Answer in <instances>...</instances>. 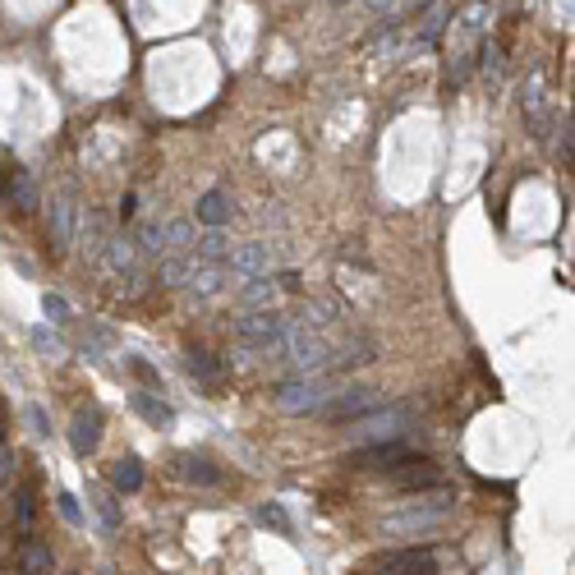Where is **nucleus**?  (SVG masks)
I'll list each match as a JSON object with an SVG mask.
<instances>
[{
  "label": "nucleus",
  "instance_id": "nucleus-28",
  "mask_svg": "<svg viewBox=\"0 0 575 575\" xmlns=\"http://www.w3.org/2000/svg\"><path fill=\"white\" fill-rule=\"evenodd\" d=\"M180 474H184L189 483H203V488L221 483V470L212 465V460H203V456H180Z\"/></svg>",
  "mask_w": 575,
  "mask_h": 575
},
{
  "label": "nucleus",
  "instance_id": "nucleus-15",
  "mask_svg": "<svg viewBox=\"0 0 575 575\" xmlns=\"http://www.w3.org/2000/svg\"><path fill=\"white\" fill-rule=\"evenodd\" d=\"M199 221L212 226V230H221L226 221H235V199H230L226 189H208V194L199 199Z\"/></svg>",
  "mask_w": 575,
  "mask_h": 575
},
{
  "label": "nucleus",
  "instance_id": "nucleus-4",
  "mask_svg": "<svg viewBox=\"0 0 575 575\" xmlns=\"http://www.w3.org/2000/svg\"><path fill=\"white\" fill-rule=\"evenodd\" d=\"M447 32H451V56H474L492 32V0H465L456 19H447Z\"/></svg>",
  "mask_w": 575,
  "mask_h": 575
},
{
  "label": "nucleus",
  "instance_id": "nucleus-39",
  "mask_svg": "<svg viewBox=\"0 0 575 575\" xmlns=\"http://www.w3.org/2000/svg\"><path fill=\"white\" fill-rule=\"evenodd\" d=\"M125 364H129V368H134V373H138V377H143V382H157V373H152V368H147V364H143V359H134V355H129V359H125Z\"/></svg>",
  "mask_w": 575,
  "mask_h": 575
},
{
  "label": "nucleus",
  "instance_id": "nucleus-29",
  "mask_svg": "<svg viewBox=\"0 0 575 575\" xmlns=\"http://www.w3.org/2000/svg\"><path fill=\"white\" fill-rule=\"evenodd\" d=\"M194 244H199V262L203 267H221L226 253H230V240L221 235V230H208V235H199Z\"/></svg>",
  "mask_w": 575,
  "mask_h": 575
},
{
  "label": "nucleus",
  "instance_id": "nucleus-25",
  "mask_svg": "<svg viewBox=\"0 0 575 575\" xmlns=\"http://www.w3.org/2000/svg\"><path fill=\"white\" fill-rule=\"evenodd\" d=\"M79 240H84V244H79L84 258H88V262H102V249H106L111 235H106V226H102L97 217H79Z\"/></svg>",
  "mask_w": 575,
  "mask_h": 575
},
{
  "label": "nucleus",
  "instance_id": "nucleus-32",
  "mask_svg": "<svg viewBox=\"0 0 575 575\" xmlns=\"http://www.w3.org/2000/svg\"><path fill=\"white\" fill-rule=\"evenodd\" d=\"M32 345L42 359H65V341L51 332V327H32Z\"/></svg>",
  "mask_w": 575,
  "mask_h": 575
},
{
  "label": "nucleus",
  "instance_id": "nucleus-43",
  "mask_svg": "<svg viewBox=\"0 0 575 575\" xmlns=\"http://www.w3.org/2000/svg\"><path fill=\"white\" fill-rule=\"evenodd\" d=\"M332 5H355V0H332Z\"/></svg>",
  "mask_w": 575,
  "mask_h": 575
},
{
  "label": "nucleus",
  "instance_id": "nucleus-36",
  "mask_svg": "<svg viewBox=\"0 0 575 575\" xmlns=\"http://www.w3.org/2000/svg\"><path fill=\"white\" fill-rule=\"evenodd\" d=\"M56 507H60V516H65L69 525H84V511H79V497H74V492H60Z\"/></svg>",
  "mask_w": 575,
  "mask_h": 575
},
{
  "label": "nucleus",
  "instance_id": "nucleus-20",
  "mask_svg": "<svg viewBox=\"0 0 575 575\" xmlns=\"http://www.w3.org/2000/svg\"><path fill=\"white\" fill-rule=\"evenodd\" d=\"M134 249H138V258H162L166 253V221L162 217H147L138 226V235H134Z\"/></svg>",
  "mask_w": 575,
  "mask_h": 575
},
{
  "label": "nucleus",
  "instance_id": "nucleus-7",
  "mask_svg": "<svg viewBox=\"0 0 575 575\" xmlns=\"http://www.w3.org/2000/svg\"><path fill=\"white\" fill-rule=\"evenodd\" d=\"M272 267H277V249L267 244V240L230 244V253H226V272H235V277H244V281H253V277H272Z\"/></svg>",
  "mask_w": 575,
  "mask_h": 575
},
{
  "label": "nucleus",
  "instance_id": "nucleus-35",
  "mask_svg": "<svg viewBox=\"0 0 575 575\" xmlns=\"http://www.w3.org/2000/svg\"><path fill=\"white\" fill-rule=\"evenodd\" d=\"M42 314H47L51 323H65V318H69V304H65V295L47 290V295H42Z\"/></svg>",
  "mask_w": 575,
  "mask_h": 575
},
{
  "label": "nucleus",
  "instance_id": "nucleus-41",
  "mask_svg": "<svg viewBox=\"0 0 575 575\" xmlns=\"http://www.w3.org/2000/svg\"><path fill=\"white\" fill-rule=\"evenodd\" d=\"M14 502H19V507H14V511H19V525H28V520H32V507H28V492H19Z\"/></svg>",
  "mask_w": 575,
  "mask_h": 575
},
{
  "label": "nucleus",
  "instance_id": "nucleus-8",
  "mask_svg": "<svg viewBox=\"0 0 575 575\" xmlns=\"http://www.w3.org/2000/svg\"><path fill=\"white\" fill-rule=\"evenodd\" d=\"M102 267L120 281V286H129V295H138V281H143V267H138V249H134V240H125V235H111L106 240V249H102Z\"/></svg>",
  "mask_w": 575,
  "mask_h": 575
},
{
  "label": "nucleus",
  "instance_id": "nucleus-24",
  "mask_svg": "<svg viewBox=\"0 0 575 575\" xmlns=\"http://www.w3.org/2000/svg\"><path fill=\"white\" fill-rule=\"evenodd\" d=\"M79 350H84V359H102V355L115 350V336L106 327H97V323H84L79 327Z\"/></svg>",
  "mask_w": 575,
  "mask_h": 575
},
{
  "label": "nucleus",
  "instance_id": "nucleus-12",
  "mask_svg": "<svg viewBox=\"0 0 575 575\" xmlns=\"http://www.w3.org/2000/svg\"><path fill=\"white\" fill-rule=\"evenodd\" d=\"M277 299H281V286L267 281V277H253L235 290V304L244 314H267V309H277Z\"/></svg>",
  "mask_w": 575,
  "mask_h": 575
},
{
  "label": "nucleus",
  "instance_id": "nucleus-10",
  "mask_svg": "<svg viewBox=\"0 0 575 575\" xmlns=\"http://www.w3.org/2000/svg\"><path fill=\"white\" fill-rule=\"evenodd\" d=\"M382 401H377V392L373 387H345V392H336L327 405H323V414H332V419H359V414H368V410H377Z\"/></svg>",
  "mask_w": 575,
  "mask_h": 575
},
{
  "label": "nucleus",
  "instance_id": "nucleus-6",
  "mask_svg": "<svg viewBox=\"0 0 575 575\" xmlns=\"http://www.w3.org/2000/svg\"><path fill=\"white\" fill-rule=\"evenodd\" d=\"M336 396V387H332V377L327 373H314V377H290V382H281V387L272 392V401H277V410H286V414H323V405Z\"/></svg>",
  "mask_w": 575,
  "mask_h": 575
},
{
  "label": "nucleus",
  "instance_id": "nucleus-5",
  "mask_svg": "<svg viewBox=\"0 0 575 575\" xmlns=\"http://www.w3.org/2000/svg\"><path fill=\"white\" fill-rule=\"evenodd\" d=\"M277 364H286L295 377H314V373H327V368H332V345H327L318 332L290 327V336H286V350H281V359H277Z\"/></svg>",
  "mask_w": 575,
  "mask_h": 575
},
{
  "label": "nucleus",
  "instance_id": "nucleus-19",
  "mask_svg": "<svg viewBox=\"0 0 575 575\" xmlns=\"http://www.w3.org/2000/svg\"><path fill=\"white\" fill-rule=\"evenodd\" d=\"M382 575H438L433 557L429 553H401V557H382L377 562Z\"/></svg>",
  "mask_w": 575,
  "mask_h": 575
},
{
  "label": "nucleus",
  "instance_id": "nucleus-2",
  "mask_svg": "<svg viewBox=\"0 0 575 575\" xmlns=\"http://www.w3.org/2000/svg\"><path fill=\"white\" fill-rule=\"evenodd\" d=\"M414 424V405L405 401H382L377 410L350 419V429H345V438H350L355 447H382V442H405Z\"/></svg>",
  "mask_w": 575,
  "mask_h": 575
},
{
  "label": "nucleus",
  "instance_id": "nucleus-31",
  "mask_svg": "<svg viewBox=\"0 0 575 575\" xmlns=\"http://www.w3.org/2000/svg\"><path fill=\"white\" fill-rule=\"evenodd\" d=\"M189 249H194V226L189 221H166V253H189Z\"/></svg>",
  "mask_w": 575,
  "mask_h": 575
},
{
  "label": "nucleus",
  "instance_id": "nucleus-1",
  "mask_svg": "<svg viewBox=\"0 0 575 575\" xmlns=\"http://www.w3.org/2000/svg\"><path fill=\"white\" fill-rule=\"evenodd\" d=\"M456 516V492H433V497H414L401 511L382 516V539H429L447 520Z\"/></svg>",
  "mask_w": 575,
  "mask_h": 575
},
{
  "label": "nucleus",
  "instance_id": "nucleus-37",
  "mask_svg": "<svg viewBox=\"0 0 575 575\" xmlns=\"http://www.w3.org/2000/svg\"><path fill=\"white\" fill-rule=\"evenodd\" d=\"M258 520H262V525H272V529H281V534H290V516H286L277 502H272V507H262V511H258Z\"/></svg>",
  "mask_w": 575,
  "mask_h": 575
},
{
  "label": "nucleus",
  "instance_id": "nucleus-11",
  "mask_svg": "<svg viewBox=\"0 0 575 575\" xmlns=\"http://www.w3.org/2000/svg\"><path fill=\"white\" fill-rule=\"evenodd\" d=\"M373 359H377V341H373L368 332H345L341 350H332V364H341L345 373H350V368H364V364H373Z\"/></svg>",
  "mask_w": 575,
  "mask_h": 575
},
{
  "label": "nucleus",
  "instance_id": "nucleus-22",
  "mask_svg": "<svg viewBox=\"0 0 575 575\" xmlns=\"http://www.w3.org/2000/svg\"><path fill=\"white\" fill-rule=\"evenodd\" d=\"M184 373L194 377V382H203L208 392L221 387V364H217L208 350H189V355H184Z\"/></svg>",
  "mask_w": 575,
  "mask_h": 575
},
{
  "label": "nucleus",
  "instance_id": "nucleus-13",
  "mask_svg": "<svg viewBox=\"0 0 575 575\" xmlns=\"http://www.w3.org/2000/svg\"><path fill=\"white\" fill-rule=\"evenodd\" d=\"M97 442H102V410H79L69 424V447L79 456H93Z\"/></svg>",
  "mask_w": 575,
  "mask_h": 575
},
{
  "label": "nucleus",
  "instance_id": "nucleus-9",
  "mask_svg": "<svg viewBox=\"0 0 575 575\" xmlns=\"http://www.w3.org/2000/svg\"><path fill=\"white\" fill-rule=\"evenodd\" d=\"M520 106H525V115H529V125L539 129V138H544V129H548V74H544V69H534L529 79H525Z\"/></svg>",
  "mask_w": 575,
  "mask_h": 575
},
{
  "label": "nucleus",
  "instance_id": "nucleus-21",
  "mask_svg": "<svg viewBox=\"0 0 575 575\" xmlns=\"http://www.w3.org/2000/svg\"><path fill=\"white\" fill-rule=\"evenodd\" d=\"M74 226H79V208H74L69 194H60L51 203V235H56V244H74Z\"/></svg>",
  "mask_w": 575,
  "mask_h": 575
},
{
  "label": "nucleus",
  "instance_id": "nucleus-16",
  "mask_svg": "<svg viewBox=\"0 0 575 575\" xmlns=\"http://www.w3.org/2000/svg\"><path fill=\"white\" fill-rule=\"evenodd\" d=\"M447 19H451V14H447L442 0H438V5H429L424 14H419V28H414V42H410V47H414V51H429L438 37L447 32Z\"/></svg>",
  "mask_w": 575,
  "mask_h": 575
},
{
  "label": "nucleus",
  "instance_id": "nucleus-14",
  "mask_svg": "<svg viewBox=\"0 0 575 575\" xmlns=\"http://www.w3.org/2000/svg\"><path fill=\"white\" fill-rule=\"evenodd\" d=\"M345 314H341V304L336 299H309L304 309L290 318L295 327H304V332H323V327H336Z\"/></svg>",
  "mask_w": 575,
  "mask_h": 575
},
{
  "label": "nucleus",
  "instance_id": "nucleus-40",
  "mask_svg": "<svg viewBox=\"0 0 575 575\" xmlns=\"http://www.w3.org/2000/svg\"><path fill=\"white\" fill-rule=\"evenodd\" d=\"M364 5H368L373 14H392V10L401 5V0H364Z\"/></svg>",
  "mask_w": 575,
  "mask_h": 575
},
{
  "label": "nucleus",
  "instance_id": "nucleus-38",
  "mask_svg": "<svg viewBox=\"0 0 575 575\" xmlns=\"http://www.w3.org/2000/svg\"><path fill=\"white\" fill-rule=\"evenodd\" d=\"M23 419L32 424V433H37V438H51V424H47V410H42V405H28V410H23Z\"/></svg>",
  "mask_w": 575,
  "mask_h": 575
},
{
  "label": "nucleus",
  "instance_id": "nucleus-27",
  "mask_svg": "<svg viewBox=\"0 0 575 575\" xmlns=\"http://www.w3.org/2000/svg\"><path fill=\"white\" fill-rule=\"evenodd\" d=\"M111 488L115 492H138L143 488V465L134 456H125V460H115V465H111Z\"/></svg>",
  "mask_w": 575,
  "mask_h": 575
},
{
  "label": "nucleus",
  "instance_id": "nucleus-3",
  "mask_svg": "<svg viewBox=\"0 0 575 575\" xmlns=\"http://www.w3.org/2000/svg\"><path fill=\"white\" fill-rule=\"evenodd\" d=\"M290 327H295V323L281 318L277 309H267V314H244V318H235V341L244 345V350H253V355H272V359H281Z\"/></svg>",
  "mask_w": 575,
  "mask_h": 575
},
{
  "label": "nucleus",
  "instance_id": "nucleus-33",
  "mask_svg": "<svg viewBox=\"0 0 575 575\" xmlns=\"http://www.w3.org/2000/svg\"><path fill=\"white\" fill-rule=\"evenodd\" d=\"M19 566H23L28 575H51V553L37 548V544H28V548L19 553Z\"/></svg>",
  "mask_w": 575,
  "mask_h": 575
},
{
  "label": "nucleus",
  "instance_id": "nucleus-26",
  "mask_svg": "<svg viewBox=\"0 0 575 575\" xmlns=\"http://www.w3.org/2000/svg\"><path fill=\"white\" fill-rule=\"evenodd\" d=\"M88 502H93V511H97V520H102V529H120L125 520H120V502H115V492L111 488H93L88 492Z\"/></svg>",
  "mask_w": 575,
  "mask_h": 575
},
{
  "label": "nucleus",
  "instance_id": "nucleus-23",
  "mask_svg": "<svg viewBox=\"0 0 575 575\" xmlns=\"http://www.w3.org/2000/svg\"><path fill=\"white\" fill-rule=\"evenodd\" d=\"M5 199H10L14 208H23V212H32L37 203H42V199H37V180H32L28 171H10V184H5Z\"/></svg>",
  "mask_w": 575,
  "mask_h": 575
},
{
  "label": "nucleus",
  "instance_id": "nucleus-34",
  "mask_svg": "<svg viewBox=\"0 0 575 575\" xmlns=\"http://www.w3.org/2000/svg\"><path fill=\"white\" fill-rule=\"evenodd\" d=\"M479 69L488 74V79H497V74H502V51H497L492 42H483V47H479Z\"/></svg>",
  "mask_w": 575,
  "mask_h": 575
},
{
  "label": "nucleus",
  "instance_id": "nucleus-42",
  "mask_svg": "<svg viewBox=\"0 0 575 575\" xmlns=\"http://www.w3.org/2000/svg\"><path fill=\"white\" fill-rule=\"evenodd\" d=\"M429 5H438V0H405V14H424Z\"/></svg>",
  "mask_w": 575,
  "mask_h": 575
},
{
  "label": "nucleus",
  "instance_id": "nucleus-17",
  "mask_svg": "<svg viewBox=\"0 0 575 575\" xmlns=\"http://www.w3.org/2000/svg\"><path fill=\"white\" fill-rule=\"evenodd\" d=\"M226 277H230V272H226V267H203V262H199V267H194V272H189V281H184V290H189V295H194V299H217V295L226 290Z\"/></svg>",
  "mask_w": 575,
  "mask_h": 575
},
{
  "label": "nucleus",
  "instance_id": "nucleus-18",
  "mask_svg": "<svg viewBox=\"0 0 575 575\" xmlns=\"http://www.w3.org/2000/svg\"><path fill=\"white\" fill-rule=\"evenodd\" d=\"M129 405H134V414H143V419H147L152 429H171V424H175V410H171L157 392H134V396H129Z\"/></svg>",
  "mask_w": 575,
  "mask_h": 575
},
{
  "label": "nucleus",
  "instance_id": "nucleus-30",
  "mask_svg": "<svg viewBox=\"0 0 575 575\" xmlns=\"http://www.w3.org/2000/svg\"><path fill=\"white\" fill-rule=\"evenodd\" d=\"M189 272H194V262H189L184 253H166V258L157 262V281H162V286H184Z\"/></svg>",
  "mask_w": 575,
  "mask_h": 575
}]
</instances>
